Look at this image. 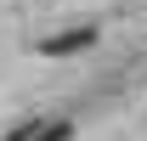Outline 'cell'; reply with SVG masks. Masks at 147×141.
Returning a JSON list of instances; mask_svg holds the SVG:
<instances>
[{
	"label": "cell",
	"mask_w": 147,
	"mask_h": 141,
	"mask_svg": "<svg viewBox=\"0 0 147 141\" xmlns=\"http://www.w3.org/2000/svg\"><path fill=\"white\" fill-rule=\"evenodd\" d=\"M68 136H74L68 124H51V130H40V136H28V141H68Z\"/></svg>",
	"instance_id": "7a4b0ae2"
},
{
	"label": "cell",
	"mask_w": 147,
	"mask_h": 141,
	"mask_svg": "<svg viewBox=\"0 0 147 141\" xmlns=\"http://www.w3.org/2000/svg\"><path fill=\"white\" fill-rule=\"evenodd\" d=\"M96 40V28H68V34H51V40H40V51L45 56H68V51H85Z\"/></svg>",
	"instance_id": "6da1fadb"
}]
</instances>
